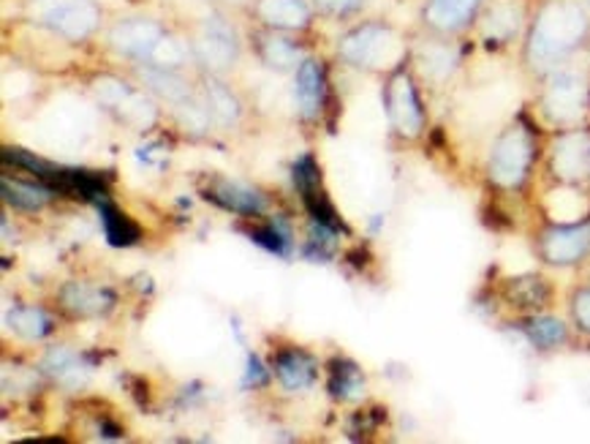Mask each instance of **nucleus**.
Here are the masks:
<instances>
[{
	"label": "nucleus",
	"instance_id": "nucleus-1",
	"mask_svg": "<svg viewBox=\"0 0 590 444\" xmlns=\"http://www.w3.org/2000/svg\"><path fill=\"white\" fill-rule=\"evenodd\" d=\"M586 33V14L571 3H553L539 16L537 31H533L531 55L539 63L561 58L569 52Z\"/></svg>",
	"mask_w": 590,
	"mask_h": 444
},
{
	"label": "nucleus",
	"instance_id": "nucleus-2",
	"mask_svg": "<svg viewBox=\"0 0 590 444\" xmlns=\"http://www.w3.org/2000/svg\"><path fill=\"white\" fill-rule=\"evenodd\" d=\"M31 16L65 38H87L98 27L101 11L93 0H33Z\"/></svg>",
	"mask_w": 590,
	"mask_h": 444
},
{
	"label": "nucleus",
	"instance_id": "nucleus-3",
	"mask_svg": "<svg viewBox=\"0 0 590 444\" xmlns=\"http://www.w3.org/2000/svg\"><path fill=\"white\" fill-rule=\"evenodd\" d=\"M340 55L360 69H389L400 60L402 44L389 27L365 25L340 41Z\"/></svg>",
	"mask_w": 590,
	"mask_h": 444
},
{
	"label": "nucleus",
	"instance_id": "nucleus-4",
	"mask_svg": "<svg viewBox=\"0 0 590 444\" xmlns=\"http://www.w3.org/2000/svg\"><path fill=\"white\" fill-rule=\"evenodd\" d=\"M96 93L98 98H101V104L115 109L125 123L136 125V129H147V125H153V120H156V107H153L145 96L131 91L125 82L115 80V76L96 80Z\"/></svg>",
	"mask_w": 590,
	"mask_h": 444
},
{
	"label": "nucleus",
	"instance_id": "nucleus-5",
	"mask_svg": "<svg viewBox=\"0 0 590 444\" xmlns=\"http://www.w3.org/2000/svg\"><path fill=\"white\" fill-rule=\"evenodd\" d=\"M196 58L207 69L224 71L237 60V36L220 16H207L196 36Z\"/></svg>",
	"mask_w": 590,
	"mask_h": 444
},
{
	"label": "nucleus",
	"instance_id": "nucleus-6",
	"mask_svg": "<svg viewBox=\"0 0 590 444\" xmlns=\"http://www.w3.org/2000/svg\"><path fill=\"white\" fill-rule=\"evenodd\" d=\"M531 164V142L522 131H509L501 136L495 145L493 161H490V172L501 185H517L526 178V169Z\"/></svg>",
	"mask_w": 590,
	"mask_h": 444
},
{
	"label": "nucleus",
	"instance_id": "nucleus-7",
	"mask_svg": "<svg viewBox=\"0 0 590 444\" xmlns=\"http://www.w3.org/2000/svg\"><path fill=\"white\" fill-rule=\"evenodd\" d=\"M167 33L161 31V25L153 20H125L120 25L112 27L109 33V41L118 52L129 55L136 60H153V52L161 44V38Z\"/></svg>",
	"mask_w": 590,
	"mask_h": 444
},
{
	"label": "nucleus",
	"instance_id": "nucleus-8",
	"mask_svg": "<svg viewBox=\"0 0 590 444\" xmlns=\"http://www.w3.org/2000/svg\"><path fill=\"white\" fill-rule=\"evenodd\" d=\"M60 303L74 316H104L112 311L115 298L109 289L96 287V284L71 281L60 289Z\"/></svg>",
	"mask_w": 590,
	"mask_h": 444
},
{
	"label": "nucleus",
	"instance_id": "nucleus-9",
	"mask_svg": "<svg viewBox=\"0 0 590 444\" xmlns=\"http://www.w3.org/2000/svg\"><path fill=\"white\" fill-rule=\"evenodd\" d=\"M582 104H586V82H582V76L571 74V71H564V74L555 76L547 93L550 112L569 120L582 112Z\"/></svg>",
	"mask_w": 590,
	"mask_h": 444
},
{
	"label": "nucleus",
	"instance_id": "nucleus-10",
	"mask_svg": "<svg viewBox=\"0 0 590 444\" xmlns=\"http://www.w3.org/2000/svg\"><path fill=\"white\" fill-rule=\"evenodd\" d=\"M389 118L397 125V131L402 134H417L419 125H422V112H419L417 96H413V87L406 76H397L389 85Z\"/></svg>",
	"mask_w": 590,
	"mask_h": 444
},
{
	"label": "nucleus",
	"instance_id": "nucleus-11",
	"mask_svg": "<svg viewBox=\"0 0 590 444\" xmlns=\"http://www.w3.org/2000/svg\"><path fill=\"white\" fill-rule=\"evenodd\" d=\"M41 369L47 371L49 376H55L60 385L69 387V391L82 387L87 382V376H91V369H87V365L82 363L80 355L69 347L49 349L47 358L41 360Z\"/></svg>",
	"mask_w": 590,
	"mask_h": 444
},
{
	"label": "nucleus",
	"instance_id": "nucleus-12",
	"mask_svg": "<svg viewBox=\"0 0 590 444\" xmlns=\"http://www.w3.org/2000/svg\"><path fill=\"white\" fill-rule=\"evenodd\" d=\"M275 374L286 391H305L316 382V360L302 349H289L275 358Z\"/></svg>",
	"mask_w": 590,
	"mask_h": 444
},
{
	"label": "nucleus",
	"instance_id": "nucleus-13",
	"mask_svg": "<svg viewBox=\"0 0 590 444\" xmlns=\"http://www.w3.org/2000/svg\"><path fill=\"white\" fill-rule=\"evenodd\" d=\"M588 249L590 227L555 229V232H550L547 240H544V254H547L550 262H558V265L577 262L582 254H588Z\"/></svg>",
	"mask_w": 590,
	"mask_h": 444
},
{
	"label": "nucleus",
	"instance_id": "nucleus-14",
	"mask_svg": "<svg viewBox=\"0 0 590 444\" xmlns=\"http://www.w3.org/2000/svg\"><path fill=\"white\" fill-rule=\"evenodd\" d=\"M294 96L297 104H300V112L305 115V118H316V115L322 112L324 74L316 60H302L300 63V69H297Z\"/></svg>",
	"mask_w": 590,
	"mask_h": 444
},
{
	"label": "nucleus",
	"instance_id": "nucleus-15",
	"mask_svg": "<svg viewBox=\"0 0 590 444\" xmlns=\"http://www.w3.org/2000/svg\"><path fill=\"white\" fill-rule=\"evenodd\" d=\"M220 207L231 213H242V216H256L264 211V196L256 189H248L242 183H231V180H218L209 185V194Z\"/></svg>",
	"mask_w": 590,
	"mask_h": 444
},
{
	"label": "nucleus",
	"instance_id": "nucleus-16",
	"mask_svg": "<svg viewBox=\"0 0 590 444\" xmlns=\"http://www.w3.org/2000/svg\"><path fill=\"white\" fill-rule=\"evenodd\" d=\"M258 16L273 27L297 31V27L308 25L311 11H308L305 0H258Z\"/></svg>",
	"mask_w": 590,
	"mask_h": 444
},
{
	"label": "nucleus",
	"instance_id": "nucleus-17",
	"mask_svg": "<svg viewBox=\"0 0 590 444\" xmlns=\"http://www.w3.org/2000/svg\"><path fill=\"white\" fill-rule=\"evenodd\" d=\"M3 185V200L9 205L20 207V211H41L49 200H52V189L49 185L36 183H22V180H0Z\"/></svg>",
	"mask_w": 590,
	"mask_h": 444
},
{
	"label": "nucleus",
	"instance_id": "nucleus-18",
	"mask_svg": "<svg viewBox=\"0 0 590 444\" xmlns=\"http://www.w3.org/2000/svg\"><path fill=\"white\" fill-rule=\"evenodd\" d=\"M142 76H145V82L158 93V96H164L169 104H174V107L191 98V87L185 85V82L180 80L172 69H158V65H150V69L142 71Z\"/></svg>",
	"mask_w": 590,
	"mask_h": 444
},
{
	"label": "nucleus",
	"instance_id": "nucleus-19",
	"mask_svg": "<svg viewBox=\"0 0 590 444\" xmlns=\"http://www.w3.org/2000/svg\"><path fill=\"white\" fill-rule=\"evenodd\" d=\"M98 211H101V224L104 232H107L109 243L112 245H131L140 238V229L125 218V213H120L118 207L109 205L107 200L98 202Z\"/></svg>",
	"mask_w": 590,
	"mask_h": 444
},
{
	"label": "nucleus",
	"instance_id": "nucleus-20",
	"mask_svg": "<svg viewBox=\"0 0 590 444\" xmlns=\"http://www.w3.org/2000/svg\"><path fill=\"white\" fill-rule=\"evenodd\" d=\"M479 0H433L428 9V20L438 27H460L473 14Z\"/></svg>",
	"mask_w": 590,
	"mask_h": 444
},
{
	"label": "nucleus",
	"instance_id": "nucleus-21",
	"mask_svg": "<svg viewBox=\"0 0 590 444\" xmlns=\"http://www.w3.org/2000/svg\"><path fill=\"white\" fill-rule=\"evenodd\" d=\"M204 93H207V107H209V115H213V120H218V123H224V125H231L237 118H240V104H237V98L231 96V91H226L220 82H207Z\"/></svg>",
	"mask_w": 590,
	"mask_h": 444
},
{
	"label": "nucleus",
	"instance_id": "nucleus-22",
	"mask_svg": "<svg viewBox=\"0 0 590 444\" xmlns=\"http://www.w3.org/2000/svg\"><path fill=\"white\" fill-rule=\"evenodd\" d=\"M11 327H14L22 338L38 341V338H44L52 331V322H49V316L44 314L41 309H16L14 314H11Z\"/></svg>",
	"mask_w": 590,
	"mask_h": 444
},
{
	"label": "nucleus",
	"instance_id": "nucleus-23",
	"mask_svg": "<svg viewBox=\"0 0 590 444\" xmlns=\"http://www.w3.org/2000/svg\"><path fill=\"white\" fill-rule=\"evenodd\" d=\"M262 55H264V60L273 65V69H294L297 63H302L300 47H294V44L286 41V38H278V36L264 38Z\"/></svg>",
	"mask_w": 590,
	"mask_h": 444
},
{
	"label": "nucleus",
	"instance_id": "nucleus-24",
	"mask_svg": "<svg viewBox=\"0 0 590 444\" xmlns=\"http://www.w3.org/2000/svg\"><path fill=\"white\" fill-rule=\"evenodd\" d=\"M253 240L262 243L264 249L273 251V254H280V256H289V251H291V229L284 218H273L267 227L256 229V232H253Z\"/></svg>",
	"mask_w": 590,
	"mask_h": 444
},
{
	"label": "nucleus",
	"instance_id": "nucleus-25",
	"mask_svg": "<svg viewBox=\"0 0 590 444\" xmlns=\"http://www.w3.org/2000/svg\"><path fill=\"white\" fill-rule=\"evenodd\" d=\"M586 140L580 136H569L561 142V151L555 153V167L561 169V175H580L586 167Z\"/></svg>",
	"mask_w": 590,
	"mask_h": 444
},
{
	"label": "nucleus",
	"instance_id": "nucleus-26",
	"mask_svg": "<svg viewBox=\"0 0 590 444\" xmlns=\"http://www.w3.org/2000/svg\"><path fill=\"white\" fill-rule=\"evenodd\" d=\"M365 391V380H362L360 369L351 363H338L335 365V374H333V393L338 398H357L360 393Z\"/></svg>",
	"mask_w": 590,
	"mask_h": 444
},
{
	"label": "nucleus",
	"instance_id": "nucleus-27",
	"mask_svg": "<svg viewBox=\"0 0 590 444\" xmlns=\"http://www.w3.org/2000/svg\"><path fill=\"white\" fill-rule=\"evenodd\" d=\"M517 25H520V9H517V5L501 3L490 11V20H487L490 36H495V38L511 36V33L517 31Z\"/></svg>",
	"mask_w": 590,
	"mask_h": 444
},
{
	"label": "nucleus",
	"instance_id": "nucleus-28",
	"mask_svg": "<svg viewBox=\"0 0 590 444\" xmlns=\"http://www.w3.org/2000/svg\"><path fill=\"white\" fill-rule=\"evenodd\" d=\"M185 58H189V47L180 38L164 36L156 52H153V65H158V69H178V65L185 63Z\"/></svg>",
	"mask_w": 590,
	"mask_h": 444
},
{
	"label": "nucleus",
	"instance_id": "nucleus-29",
	"mask_svg": "<svg viewBox=\"0 0 590 444\" xmlns=\"http://www.w3.org/2000/svg\"><path fill=\"white\" fill-rule=\"evenodd\" d=\"M528 336H531L533 344H539V347H555V344L564 341L566 331L558 320H537L528 325Z\"/></svg>",
	"mask_w": 590,
	"mask_h": 444
},
{
	"label": "nucleus",
	"instance_id": "nucleus-30",
	"mask_svg": "<svg viewBox=\"0 0 590 444\" xmlns=\"http://www.w3.org/2000/svg\"><path fill=\"white\" fill-rule=\"evenodd\" d=\"M511 298L520 305H542L547 300V287L539 278H520L511 284Z\"/></svg>",
	"mask_w": 590,
	"mask_h": 444
},
{
	"label": "nucleus",
	"instance_id": "nucleus-31",
	"mask_svg": "<svg viewBox=\"0 0 590 444\" xmlns=\"http://www.w3.org/2000/svg\"><path fill=\"white\" fill-rule=\"evenodd\" d=\"M451 63H455V58H451L449 49H428L424 52V69H430L433 74H446V71L451 69Z\"/></svg>",
	"mask_w": 590,
	"mask_h": 444
},
{
	"label": "nucleus",
	"instance_id": "nucleus-32",
	"mask_svg": "<svg viewBox=\"0 0 590 444\" xmlns=\"http://www.w3.org/2000/svg\"><path fill=\"white\" fill-rule=\"evenodd\" d=\"M316 3L322 5L324 11H329V14H346V11L360 9L365 0H316Z\"/></svg>",
	"mask_w": 590,
	"mask_h": 444
},
{
	"label": "nucleus",
	"instance_id": "nucleus-33",
	"mask_svg": "<svg viewBox=\"0 0 590 444\" xmlns=\"http://www.w3.org/2000/svg\"><path fill=\"white\" fill-rule=\"evenodd\" d=\"M575 314H577V322H580L586 331H590V292H582L580 298H577Z\"/></svg>",
	"mask_w": 590,
	"mask_h": 444
}]
</instances>
